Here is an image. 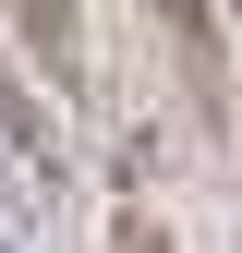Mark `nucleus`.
<instances>
[{"mask_svg": "<svg viewBox=\"0 0 242 253\" xmlns=\"http://www.w3.org/2000/svg\"><path fill=\"white\" fill-rule=\"evenodd\" d=\"M60 205H73V157L49 133V97L0 73V253H49Z\"/></svg>", "mask_w": 242, "mask_h": 253, "instance_id": "1", "label": "nucleus"}, {"mask_svg": "<svg viewBox=\"0 0 242 253\" xmlns=\"http://www.w3.org/2000/svg\"><path fill=\"white\" fill-rule=\"evenodd\" d=\"M133 12L158 24L170 84H182V109H194V133H230V48H218V12H206V0H133Z\"/></svg>", "mask_w": 242, "mask_h": 253, "instance_id": "2", "label": "nucleus"}, {"mask_svg": "<svg viewBox=\"0 0 242 253\" xmlns=\"http://www.w3.org/2000/svg\"><path fill=\"white\" fill-rule=\"evenodd\" d=\"M24 60L49 73V97H97V48H85V0H0Z\"/></svg>", "mask_w": 242, "mask_h": 253, "instance_id": "3", "label": "nucleus"}, {"mask_svg": "<svg viewBox=\"0 0 242 253\" xmlns=\"http://www.w3.org/2000/svg\"><path fill=\"white\" fill-rule=\"evenodd\" d=\"M109 253H170V229H158L145 205H121V217H109Z\"/></svg>", "mask_w": 242, "mask_h": 253, "instance_id": "4", "label": "nucleus"}]
</instances>
